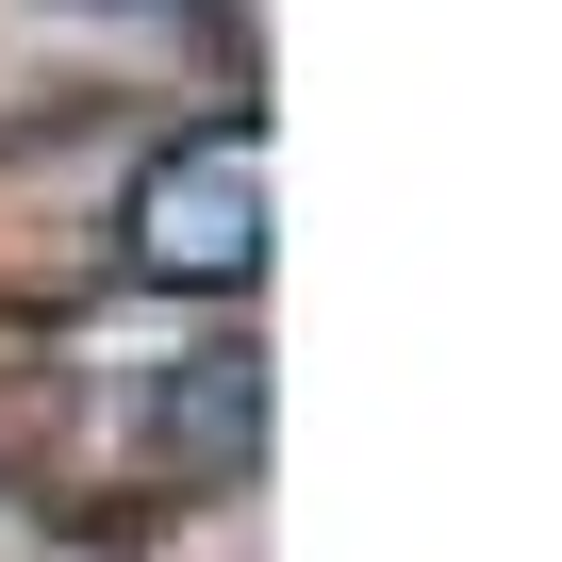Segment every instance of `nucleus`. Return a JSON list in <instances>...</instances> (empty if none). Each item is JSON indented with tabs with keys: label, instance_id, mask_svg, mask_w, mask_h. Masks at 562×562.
Here are the masks:
<instances>
[{
	"label": "nucleus",
	"instance_id": "1",
	"mask_svg": "<svg viewBox=\"0 0 562 562\" xmlns=\"http://www.w3.org/2000/svg\"><path fill=\"white\" fill-rule=\"evenodd\" d=\"M133 265L166 299H232L265 281V116H199L182 149H149L133 182Z\"/></svg>",
	"mask_w": 562,
	"mask_h": 562
}]
</instances>
